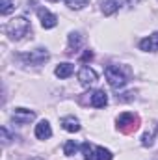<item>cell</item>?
<instances>
[{"label":"cell","mask_w":158,"mask_h":160,"mask_svg":"<svg viewBox=\"0 0 158 160\" xmlns=\"http://www.w3.org/2000/svg\"><path fill=\"white\" fill-rule=\"evenodd\" d=\"M140 48L143 52H156L158 50V32L151 34L149 38H143L140 41Z\"/></svg>","instance_id":"obj_8"},{"label":"cell","mask_w":158,"mask_h":160,"mask_svg":"<svg viewBox=\"0 0 158 160\" xmlns=\"http://www.w3.org/2000/svg\"><path fill=\"white\" fill-rule=\"evenodd\" d=\"M62 127L67 130V132H78L80 130V121L75 116H65L62 118Z\"/></svg>","instance_id":"obj_12"},{"label":"cell","mask_w":158,"mask_h":160,"mask_svg":"<svg viewBox=\"0 0 158 160\" xmlns=\"http://www.w3.org/2000/svg\"><path fill=\"white\" fill-rule=\"evenodd\" d=\"M140 128V118L132 112H125L117 118V130L123 134H132Z\"/></svg>","instance_id":"obj_3"},{"label":"cell","mask_w":158,"mask_h":160,"mask_svg":"<svg viewBox=\"0 0 158 160\" xmlns=\"http://www.w3.org/2000/svg\"><path fill=\"white\" fill-rule=\"evenodd\" d=\"M119 6H121L119 0H101V11L104 15H114L119 9Z\"/></svg>","instance_id":"obj_13"},{"label":"cell","mask_w":158,"mask_h":160,"mask_svg":"<svg viewBox=\"0 0 158 160\" xmlns=\"http://www.w3.org/2000/svg\"><path fill=\"white\" fill-rule=\"evenodd\" d=\"M73 73H75V65H73V63H69V62L60 63V65L54 69V75H56L58 78H69Z\"/></svg>","instance_id":"obj_11"},{"label":"cell","mask_w":158,"mask_h":160,"mask_svg":"<svg viewBox=\"0 0 158 160\" xmlns=\"http://www.w3.org/2000/svg\"><path fill=\"white\" fill-rule=\"evenodd\" d=\"M80 60H82V62H89V60H93V52H91V50H86V52L82 54Z\"/></svg>","instance_id":"obj_22"},{"label":"cell","mask_w":158,"mask_h":160,"mask_svg":"<svg viewBox=\"0 0 158 160\" xmlns=\"http://www.w3.org/2000/svg\"><path fill=\"white\" fill-rule=\"evenodd\" d=\"M36 138L37 140H48L50 136H52V128H50V123L48 121H39L37 125H36Z\"/></svg>","instance_id":"obj_9"},{"label":"cell","mask_w":158,"mask_h":160,"mask_svg":"<svg viewBox=\"0 0 158 160\" xmlns=\"http://www.w3.org/2000/svg\"><path fill=\"white\" fill-rule=\"evenodd\" d=\"M4 30H6V36H9V39L19 41L32 32V26H30V21L26 17H15L13 21H9L6 24Z\"/></svg>","instance_id":"obj_1"},{"label":"cell","mask_w":158,"mask_h":160,"mask_svg":"<svg viewBox=\"0 0 158 160\" xmlns=\"http://www.w3.org/2000/svg\"><path fill=\"white\" fill-rule=\"evenodd\" d=\"M37 17H39V21H41V26L47 28V30L54 28L58 24V17L54 13H50L47 8H37Z\"/></svg>","instance_id":"obj_6"},{"label":"cell","mask_w":158,"mask_h":160,"mask_svg":"<svg viewBox=\"0 0 158 160\" xmlns=\"http://www.w3.org/2000/svg\"><path fill=\"white\" fill-rule=\"evenodd\" d=\"M48 2H60V0H48Z\"/></svg>","instance_id":"obj_23"},{"label":"cell","mask_w":158,"mask_h":160,"mask_svg":"<svg viewBox=\"0 0 158 160\" xmlns=\"http://www.w3.org/2000/svg\"><path fill=\"white\" fill-rule=\"evenodd\" d=\"M15 9V0H0V13L9 15Z\"/></svg>","instance_id":"obj_16"},{"label":"cell","mask_w":158,"mask_h":160,"mask_svg":"<svg viewBox=\"0 0 158 160\" xmlns=\"http://www.w3.org/2000/svg\"><path fill=\"white\" fill-rule=\"evenodd\" d=\"M97 73L91 69V67H87V65H84L82 69L78 71V80H80V84L84 86V88H89V86H93L95 82H97Z\"/></svg>","instance_id":"obj_7"},{"label":"cell","mask_w":158,"mask_h":160,"mask_svg":"<svg viewBox=\"0 0 158 160\" xmlns=\"http://www.w3.org/2000/svg\"><path fill=\"white\" fill-rule=\"evenodd\" d=\"M89 0H65V4L71 8V9H82L84 6H87Z\"/></svg>","instance_id":"obj_19"},{"label":"cell","mask_w":158,"mask_h":160,"mask_svg":"<svg viewBox=\"0 0 158 160\" xmlns=\"http://www.w3.org/2000/svg\"><path fill=\"white\" fill-rule=\"evenodd\" d=\"M104 75H106L108 84H110L114 89L125 88L126 82H128V71H126L123 65H108V67L104 69Z\"/></svg>","instance_id":"obj_2"},{"label":"cell","mask_w":158,"mask_h":160,"mask_svg":"<svg viewBox=\"0 0 158 160\" xmlns=\"http://www.w3.org/2000/svg\"><path fill=\"white\" fill-rule=\"evenodd\" d=\"M9 140H11L9 130H7L6 127H2V143H4V145H7V143H9Z\"/></svg>","instance_id":"obj_21"},{"label":"cell","mask_w":158,"mask_h":160,"mask_svg":"<svg viewBox=\"0 0 158 160\" xmlns=\"http://www.w3.org/2000/svg\"><path fill=\"white\" fill-rule=\"evenodd\" d=\"M48 58H50V54H48L47 48H36V50H32V52L21 54V60H22L26 65H43Z\"/></svg>","instance_id":"obj_4"},{"label":"cell","mask_w":158,"mask_h":160,"mask_svg":"<svg viewBox=\"0 0 158 160\" xmlns=\"http://www.w3.org/2000/svg\"><path fill=\"white\" fill-rule=\"evenodd\" d=\"M80 149H82V155H84V160H93V149H95V147H93V145H91L89 142H84Z\"/></svg>","instance_id":"obj_17"},{"label":"cell","mask_w":158,"mask_h":160,"mask_svg":"<svg viewBox=\"0 0 158 160\" xmlns=\"http://www.w3.org/2000/svg\"><path fill=\"white\" fill-rule=\"evenodd\" d=\"M158 132V125H156V128H155V132H147V134H143V138H141V145L143 147H149V145H153V138H155V134Z\"/></svg>","instance_id":"obj_20"},{"label":"cell","mask_w":158,"mask_h":160,"mask_svg":"<svg viewBox=\"0 0 158 160\" xmlns=\"http://www.w3.org/2000/svg\"><path fill=\"white\" fill-rule=\"evenodd\" d=\"M82 43H84L82 34H78V32H71V34H69V52L78 50L80 47H82Z\"/></svg>","instance_id":"obj_14"},{"label":"cell","mask_w":158,"mask_h":160,"mask_svg":"<svg viewBox=\"0 0 158 160\" xmlns=\"http://www.w3.org/2000/svg\"><path fill=\"white\" fill-rule=\"evenodd\" d=\"M112 158H114L112 151H108V149H104L101 145H97L93 149V160H112Z\"/></svg>","instance_id":"obj_15"},{"label":"cell","mask_w":158,"mask_h":160,"mask_svg":"<svg viewBox=\"0 0 158 160\" xmlns=\"http://www.w3.org/2000/svg\"><path fill=\"white\" fill-rule=\"evenodd\" d=\"M11 119L15 121L17 125H28L36 119V112L28 110V108H15L11 114Z\"/></svg>","instance_id":"obj_5"},{"label":"cell","mask_w":158,"mask_h":160,"mask_svg":"<svg viewBox=\"0 0 158 160\" xmlns=\"http://www.w3.org/2000/svg\"><path fill=\"white\" fill-rule=\"evenodd\" d=\"M78 151V145L73 142V140H69V142H65V145H63V153L67 155V157H73L75 153Z\"/></svg>","instance_id":"obj_18"},{"label":"cell","mask_w":158,"mask_h":160,"mask_svg":"<svg viewBox=\"0 0 158 160\" xmlns=\"http://www.w3.org/2000/svg\"><path fill=\"white\" fill-rule=\"evenodd\" d=\"M89 102H91L93 108H104V106L108 104V95H106L102 89H97V91H93Z\"/></svg>","instance_id":"obj_10"}]
</instances>
